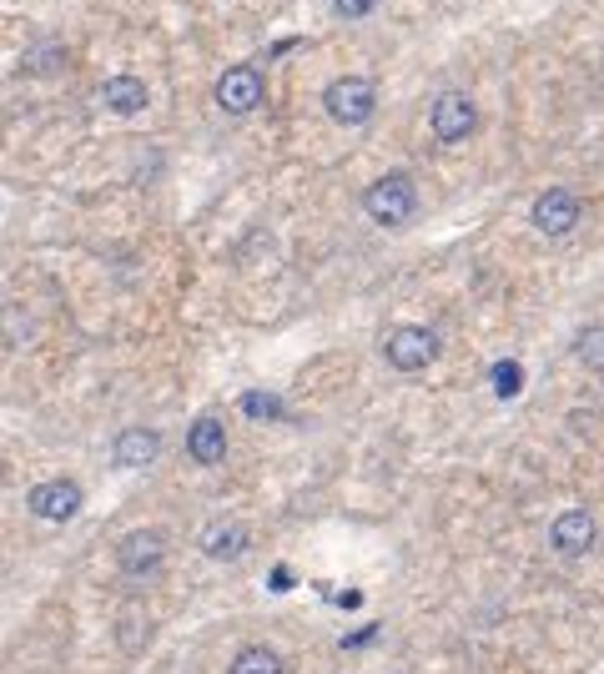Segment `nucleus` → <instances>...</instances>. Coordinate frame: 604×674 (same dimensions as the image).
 I'll list each match as a JSON object with an SVG mask.
<instances>
[{
	"instance_id": "9",
	"label": "nucleus",
	"mask_w": 604,
	"mask_h": 674,
	"mask_svg": "<svg viewBox=\"0 0 604 674\" xmlns=\"http://www.w3.org/2000/svg\"><path fill=\"white\" fill-rule=\"evenodd\" d=\"M217 107L232 111V117H248L262 107V76L252 66H232V71L217 81Z\"/></svg>"
},
{
	"instance_id": "20",
	"label": "nucleus",
	"mask_w": 604,
	"mask_h": 674,
	"mask_svg": "<svg viewBox=\"0 0 604 674\" xmlns=\"http://www.w3.org/2000/svg\"><path fill=\"white\" fill-rule=\"evenodd\" d=\"M332 604H338V609H358V604H363V594H358V589H343Z\"/></svg>"
},
{
	"instance_id": "19",
	"label": "nucleus",
	"mask_w": 604,
	"mask_h": 674,
	"mask_svg": "<svg viewBox=\"0 0 604 674\" xmlns=\"http://www.w3.org/2000/svg\"><path fill=\"white\" fill-rule=\"evenodd\" d=\"M332 11L348 15V21H363L367 11H378V0H332Z\"/></svg>"
},
{
	"instance_id": "14",
	"label": "nucleus",
	"mask_w": 604,
	"mask_h": 674,
	"mask_svg": "<svg viewBox=\"0 0 604 674\" xmlns=\"http://www.w3.org/2000/svg\"><path fill=\"white\" fill-rule=\"evenodd\" d=\"M227 674H287V664L273 644H248V650H238V660H232Z\"/></svg>"
},
{
	"instance_id": "3",
	"label": "nucleus",
	"mask_w": 604,
	"mask_h": 674,
	"mask_svg": "<svg viewBox=\"0 0 604 674\" xmlns=\"http://www.w3.org/2000/svg\"><path fill=\"white\" fill-rule=\"evenodd\" d=\"M117 564L127 579H152L166 564V533L162 529H131L117 544Z\"/></svg>"
},
{
	"instance_id": "15",
	"label": "nucleus",
	"mask_w": 604,
	"mask_h": 674,
	"mask_svg": "<svg viewBox=\"0 0 604 674\" xmlns=\"http://www.w3.org/2000/svg\"><path fill=\"white\" fill-rule=\"evenodd\" d=\"M146 629H152V619L142 615V604H127L121 609V619H117V634H121V650L127 654H136L142 650V639H146Z\"/></svg>"
},
{
	"instance_id": "1",
	"label": "nucleus",
	"mask_w": 604,
	"mask_h": 674,
	"mask_svg": "<svg viewBox=\"0 0 604 674\" xmlns=\"http://www.w3.org/2000/svg\"><path fill=\"white\" fill-rule=\"evenodd\" d=\"M363 212L373 217L378 226H403L408 217L418 212V191H414V181L403 177V172H388V177H378L373 187L363 191Z\"/></svg>"
},
{
	"instance_id": "7",
	"label": "nucleus",
	"mask_w": 604,
	"mask_h": 674,
	"mask_svg": "<svg viewBox=\"0 0 604 674\" xmlns=\"http://www.w3.org/2000/svg\"><path fill=\"white\" fill-rule=\"evenodd\" d=\"M594 539H600V523H594L590 509H569L549 523V544H554V554H564V559L590 554Z\"/></svg>"
},
{
	"instance_id": "8",
	"label": "nucleus",
	"mask_w": 604,
	"mask_h": 674,
	"mask_svg": "<svg viewBox=\"0 0 604 674\" xmlns=\"http://www.w3.org/2000/svg\"><path fill=\"white\" fill-rule=\"evenodd\" d=\"M534 226L545 232V237H564L569 226L580 222V197L574 191H564V187H549V191H539L534 197Z\"/></svg>"
},
{
	"instance_id": "10",
	"label": "nucleus",
	"mask_w": 604,
	"mask_h": 674,
	"mask_svg": "<svg viewBox=\"0 0 604 674\" xmlns=\"http://www.w3.org/2000/svg\"><path fill=\"white\" fill-rule=\"evenodd\" d=\"M187 453H191V463H201V468L222 463L227 458V428H222V418L201 413L197 423L187 428Z\"/></svg>"
},
{
	"instance_id": "11",
	"label": "nucleus",
	"mask_w": 604,
	"mask_h": 674,
	"mask_svg": "<svg viewBox=\"0 0 604 674\" xmlns=\"http://www.w3.org/2000/svg\"><path fill=\"white\" fill-rule=\"evenodd\" d=\"M156 453H162V438L152 428H127L111 443V463L117 468H146V463H156Z\"/></svg>"
},
{
	"instance_id": "17",
	"label": "nucleus",
	"mask_w": 604,
	"mask_h": 674,
	"mask_svg": "<svg viewBox=\"0 0 604 674\" xmlns=\"http://www.w3.org/2000/svg\"><path fill=\"white\" fill-rule=\"evenodd\" d=\"M242 413L248 418H283V398H273V393H242Z\"/></svg>"
},
{
	"instance_id": "12",
	"label": "nucleus",
	"mask_w": 604,
	"mask_h": 674,
	"mask_svg": "<svg viewBox=\"0 0 604 674\" xmlns=\"http://www.w3.org/2000/svg\"><path fill=\"white\" fill-rule=\"evenodd\" d=\"M248 539H252L248 523L222 519V523H212V529L201 533V549H207V559H217V564H232V559H242Z\"/></svg>"
},
{
	"instance_id": "16",
	"label": "nucleus",
	"mask_w": 604,
	"mask_h": 674,
	"mask_svg": "<svg viewBox=\"0 0 604 674\" xmlns=\"http://www.w3.org/2000/svg\"><path fill=\"white\" fill-rule=\"evenodd\" d=\"M574 353H580V363L604 367V328H584L580 338H574Z\"/></svg>"
},
{
	"instance_id": "18",
	"label": "nucleus",
	"mask_w": 604,
	"mask_h": 674,
	"mask_svg": "<svg viewBox=\"0 0 604 674\" xmlns=\"http://www.w3.org/2000/svg\"><path fill=\"white\" fill-rule=\"evenodd\" d=\"M519 383H524L519 363H498V367H494V388L504 393V398H514V393H519Z\"/></svg>"
},
{
	"instance_id": "4",
	"label": "nucleus",
	"mask_w": 604,
	"mask_h": 674,
	"mask_svg": "<svg viewBox=\"0 0 604 674\" xmlns=\"http://www.w3.org/2000/svg\"><path fill=\"white\" fill-rule=\"evenodd\" d=\"M383 357H388V367H398V373H424V367L439 357V338L428 328H393L388 338H383Z\"/></svg>"
},
{
	"instance_id": "5",
	"label": "nucleus",
	"mask_w": 604,
	"mask_h": 674,
	"mask_svg": "<svg viewBox=\"0 0 604 674\" xmlns=\"http://www.w3.org/2000/svg\"><path fill=\"white\" fill-rule=\"evenodd\" d=\"M81 504H86V494H81V484H76V478H46V484H36L31 494H25V509L36 513V519H46V523L76 519V513H81Z\"/></svg>"
},
{
	"instance_id": "2",
	"label": "nucleus",
	"mask_w": 604,
	"mask_h": 674,
	"mask_svg": "<svg viewBox=\"0 0 604 674\" xmlns=\"http://www.w3.org/2000/svg\"><path fill=\"white\" fill-rule=\"evenodd\" d=\"M322 107H328V117L338 126H363L373 117V107H378V91H373L367 76H343V81H332L322 91Z\"/></svg>"
},
{
	"instance_id": "6",
	"label": "nucleus",
	"mask_w": 604,
	"mask_h": 674,
	"mask_svg": "<svg viewBox=\"0 0 604 674\" xmlns=\"http://www.w3.org/2000/svg\"><path fill=\"white\" fill-rule=\"evenodd\" d=\"M428 126H433V136L439 142H463V136H474V126H479V111H474V101L463 91H443L439 101H433V111H428Z\"/></svg>"
},
{
	"instance_id": "13",
	"label": "nucleus",
	"mask_w": 604,
	"mask_h": 674,
	"mask_svg": "<svg viewBox=\"0 0 604 674\" xmlns=\"http://www.w3.org/2000/svg\"><path fill=\"white\" fill-rule=\"evenodd\" d=\"M146 81L142 76H107V86H101V101H107V111H117V117H136V111H146Z\"/></svg>"
}]
</instances>
